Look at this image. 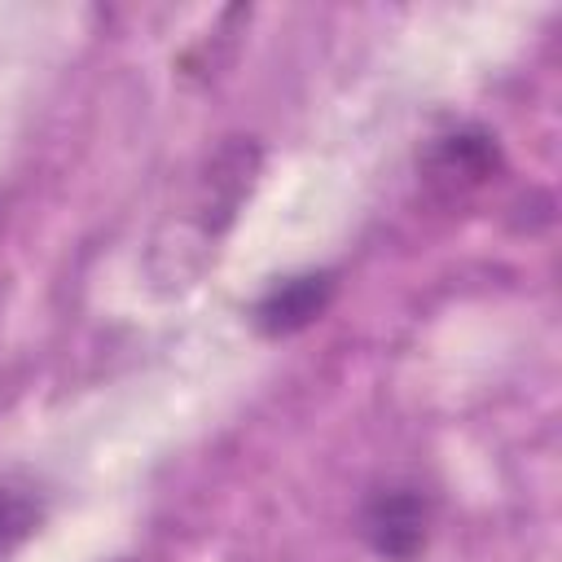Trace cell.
Masks as SVG:
<instances>
[{"label":"cell","instance_id":"obj_3","mask_svg":"<svg viewBox=\"0 0 562 562\" xmlns=\"http://www.w3.org/2000/svg\"><path fill=\"white\" fill-rule=\"evenodd\" d=\"M329 277L325 272H307V277H290L281 285H272L259 307H255V321L268 329V334H294L303 325H312L325 303H329Z\"/></svg>","mask_w":562,"mask_h":562},{"label":"cell","instance_id":"obj_4","mask_svg":"<svg viewBox=\"0 0 562 562\" xmlns=\"http://www.w3.org/2000/svg\"><path fill=\"white\" fill-rule=\"evenodd\" d=\"M40 518H44L40 496H35L31 487H22V483L0 479V558H4L9 549H18V544L40 527Z\"/></svg>","mask_w":562,"mask_h":562},{"label":"cell","instance_id":"obj_1","mask_svg":"<svg viewBox=\"0 0 562 562\" xmlns=\"http://www.w3.org/2000/svg\"><path fill=\"white\" fill-rule=\"evenodd\" d=\"M501 171V149L483 127H457L426 145L422 184L435 202H465Z\"/></svg>","mask_w":562,"mask_h":562},{"label":"cell","instance_id":"obj_2","mask_svg":"<svg viewBox=\"0 0 562 562\" xmlns=\"http://www.w3.org/2000/svg\"><path fill=\"white\" fill-rule=\"evenodd\" d=\"M426 527H430V509L417 492H382L364 514L369 544L391 562H413L426 544Z\"/></svg>","mask_w":562,"mask_h":562}]
</instances>
